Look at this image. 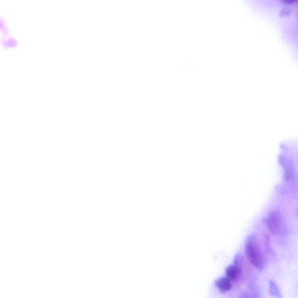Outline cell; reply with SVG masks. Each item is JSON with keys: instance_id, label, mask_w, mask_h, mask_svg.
I'll use <instances>...</instances> for the list:
<instances>
[{"instance_id": "3957f363", "label": "cell", "mask_w": 298, "mask_h": 298, "mask_svg": "<svg viewBox=\"0 0 298 298\" xmlns=\"http://www.w3.org/2000/svg\"><path fill=\"white\" fill-rule=\"evenodd\" d=\"M216 286L222 292H227L231 288V283L229 278H222L216 282Z\"/></svg>"}, {"instance_id": "8992f818", "label": "cell", "mask_w": 298, "mask_h": 298, "mask_svg": "<svg viewBox=\"0 0 298 298\" xmlns=\"http://www.w3.org/2000/svg\"><path fill=\"white\" fill-rule=\"evenodd\" d=\"M283 3L286 4H293V3H296L298 1V0H282Z\"/></svg>"}, {"instance_id": "7a4b0ae2", "label": "cell", "mask_w": 298, "mask_h": 298, "mask_svg": "<svg viewBox=\"0 0 298 298\" xmlns=\"http://www.w3.org/2000/svg\"><path fill=\"white\" fill-rule=\"evenodd\" d=\"M268 225L270 230L274 234H281L285 231V223L281 214L273 212L268 217Z\"/></svg>"}, {"instance_id": "277c9868", "label": "cell", "mask_w": 298, "mask_h": 298, "mask_svg": "<svg viewBox=\"0 0 298 298\" xmlns=\"http://www.w3.org/2000/svg\"><path fill=\"white\" fill-rule=\"evenodd\" d=\"M226 274L230 280L236 279L240 274V269L236 265L230 266L226 269Z\"/></svg>"}, {"instance_id": "6da1fadb", "label": "cell", "mask_w": 298, "mask_h": 298, "mask_svg": "<svg viewBox=\"0 0 298 298\" xmlns=\"http://www.w3.org/2000/svg\"><path fill=\"white\" fill-rule=\"evenodd\" d=\"M245 251L249 261L255 267L261 271L264 269L265 259L260 247L255 237L251 236L248 238L245 245Z\"/></svg>"}, {"instance_id": "5b68a950", "label": "cell", "mask_w": 298, "mask_h": 298, "mask_svg": "<svg viewBox=\"0 0 298 298\" xmlns=\"http://www.w3.org/2000/svg\"><path fill=\"white\" fill-rule=\"evenodd\" d=\"M269 291L270 293H271L272 296L277 297H280L279 290L275 283H273V282H269Z\"/></svg>"}]
</instances>
